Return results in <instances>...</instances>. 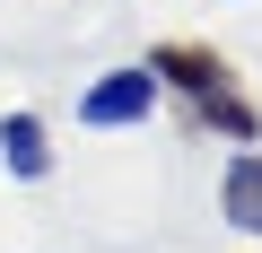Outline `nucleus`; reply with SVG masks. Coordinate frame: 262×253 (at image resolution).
<instances>
[{
	"label": "nucleus",
	"mask_w": 262,
	"mask_h": 253,
	"mask_svg": "<svg viewBox=\"0 0 262 253\" xmlns=\"http://www.w3.org/2000/svg\"><path fill=\"white\" fill-rule=\"evenodd\" d=\"M0 157H9L18 183H44V175H53V140H44V122H35V113H9V122H0Z\"/></svg>",
	"instance_id": "nucleus-3"
},
{
	"label": "nucleus",
	"mask_w": 262,
	"mask_h": 253,
	"mask_svg": "<svg viewBox=\"0 0 262 253\" xmlns=\"http://www.w3.org/2000/svg\"><path fill=\"white\" fill-rule=\"evenodd\" d=\"M219 210L236 218V227H253L262 236V157L245 149V157H227V175H219Z\"/></svg>",
	"instance_id": "nucleus-4"
},
{
	"label": "nucleus",
	"mask_w": 262,
	"mask_h": 253,
	"mask_svg": "<svg viewBox=\"0 0 262 253\" xmlns=\"http://www.w3.org/2000/svg\"><path fill=\"white\" fill-rule=\"evenodd\" d=\"M158 96H166V87H158L140 61H131V70H105V79L79 96V122H96V131H122V122H149V113H158Z\"/></svg>",
	"instance_id": "nucleus-2"
},
{
	"label": "nucleus",
	"mask_w": 262,
	"mask_h": 253,
	"mask_svg": "<svg viewBox=\"0 0 262 253\" xmlns=\"http://www.w3.org/2000/svg\"><path fill=\"white\" fill-rule=\"evenodd\" d=\"M158 87H175L184 96V122L201 140H262V113H253V96L236 87V70L210 53V44H192V35H166V44H149V61H140Z\"/></svg>",
	"instance_id": "nucleus-1"
}]
</instances>
